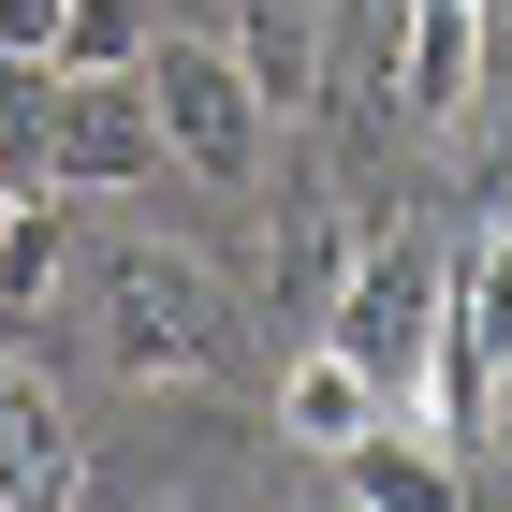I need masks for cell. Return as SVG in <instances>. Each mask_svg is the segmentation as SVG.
I'll return each instance as SVG.
<instances>
[{"label": "cell", "instance_id": "6da1fadb", "mask_svg": "<svg viewBox=\"0 0 512 512\" xmlns=\"http://www.w3.org/2000/svg\"><path fill=\"white\" fill-rule=\"evenodd\" d=\"M0 161L30 191H147L161 161V103L147 59L132 74H74V59H0Z\"/></svg>", "mask_w": 512, "mask_h": 512}, {"label": "cell", "instance_id": "7a4b0ae2", "mask_svg": "<svg viewBox=\"0 0 512 512\" xmlns=\"http://www.w3.org/2000/svg\"><path fill=\"white\" fill-rule=\"evenodd\" d=\"M88 322H103V366L147 395H205L220 366H235V293L191 264V249H103V293H88Z\"/></svg>", "mask_w": 512, "mask_h": 512}, {"label": "cell", "instance_id": "3957f363", "mask_svg": "<svg viewBox=\"0 0 512 512\" xmlns=\"http://www.w3.org/2000/svg\"><path fill=\"white\" fill-rule=\"evenodd\" d=\"M439 322H454V249H425V235H381L352 264V293H337V352L366 366V381L395 395V410H439Z\"/></svg>", "mask_w": 512, "mask_h": 512}, {"label": "cell", "instance_id": "277c9868", "mask_svg": "<svg viewBox=\"0 0 512 512\" xmlns=\"http://www.w3.org/2000/svg\"><path fill=\"white\" fill-rule=\"evenodd\" d=\"M512 410V220H469L454 235V322H439V410L425 425L454 454H498Z\"/></svg>", "mask_w": 512, "mask_h": 512}, {"label": "cell", "instance_id": "5b68a950", "mask_svg": "<svg viewBox=\"0 0 512 512\" xmlns=\"http://www.w3.org/2000/svg\"><path fill=\"white\" fill-rule=\"evenodd\" d=\"M147 103H161V147H176V176H205V191H249L264 176V88H249V59L235 44H205V30H176V44H147Z\"/></svg>", "mask_w": 512, "mask_h": 512}, {"label": "cell", "instance_id": "8992f818", "mask_svg": "<svg viewBox=\"0 0 512 512\" xmlns=\"http://www.w3.org/2000/svg\"><path fill=\"white\" fill-rule=\"evenodd\" d=\"M322 469H337L352 512H469V469H454V439H439L425 410H381V425H366L352 454H322Z\"/></svg>", "mask_w": 512, "mask_h": 512}, {"label": "cell", "instance_id": "52a82bcc", "mask_svg": "<svg viewBox=\"0 0 512 512\" xmlns=\"http://www.w3.org/2000/svg\"><path fill=\"white\" fill-rule=\"evenodd\" d=\"M74 498H88L74 410H59L30 366H0V512H74Z\"/></svg>", "mask_w": 512, "mask_h": 512}, {"label": "cell", "instance_id": "ba28073f", "mask_svg": "<svg viewBox=\"0 0 512 512\" xmlns=\"http://www.w3.org/2000/svg\"><path fill=\"white\" fill-rule=\"evenodd\" d=\"M469 74H483V0H410V15H395V118H469Z\"/></svg>", "mask_w": 512, "mask_h": 512}, {"label": "cell", "instance_id": "9c48e42d", "mask_svg": "<svg viewBox=\"0 0 512 512\" xmlns=\"http://www.w3.org/2000/svg\"><path fill=\"white\" fill-rule=\"evenodd\" d=\"M235 59H249V88H264V118L293 132V118H322V88H337V15H322V0H249Z\"/></svg>", "mask_w": 512, "mask_h": 512}, {"label": "cell", "instance_id": "30bf717a", "mask_svg": "<svg viewBox=\"0 0 512 512\" xmlns=\"http://www.w3.org/2000/svg\"><path fill=\"white\" fill-rule=\"evenodd\" d=\"M381 410H395V395L366 381L337 337H293V366H278V439H293V454H352Z\"/></svg>", "mask_w": 512, "mask_h": 512}, {"label": "cell", "instance_id": "8fae6325", "mask_svg": "<svg viewBox=\"0 0 512 512\" xmlns=\"http://www.w3.org/2000/svg\"><path fill=\"white\" fill-rule=\"evenodd\" d=\"M352 264H366L352 205H293V220H278L264 278H278V308H293V337H322V322H337V293H352Z\"/></svg>", "mask_w": 512, "mask_h": 512}, {"label": "cell", "instance_id": "7c38bea8", "mask_svg": "<svg viewBox=\"0 0 512 512\" xmlns=\"http://www.w3.org/2000/svg\"><path fill=\"white\" fill-rule=\"evenodd\" d=\"M74 15L88 0H0V59H74Z\"/></svg>", "mask_w": 512, "mask_h": 512}, {"label": "cell", "instance_id": "4fadbf2b", "mask_svg": "<svg viewBox=\"0 0 512 512\" xmlns=\"http://www.w3.org/2000/svg\"><path fill=\"white\" fill-rule=\"evenodd\" d=\"M469 118H512V0H483V74H469Z\"/></svg>", "mask_w": 512, "mask_h": 512}, {"label": "cell", "instance_id": "5bb4252c", "mask_svg": "<svg viewBox=\"0 0 512 512\" xmlns=\"http://www.w3.org/2000/svg\"><path fill=\"white\" fill-rule=\"evenodd\" d=\"M498 454H512V410H498Z\"/></svg>", "mask_w": 512, "mask_h": 512}]
</instances>
